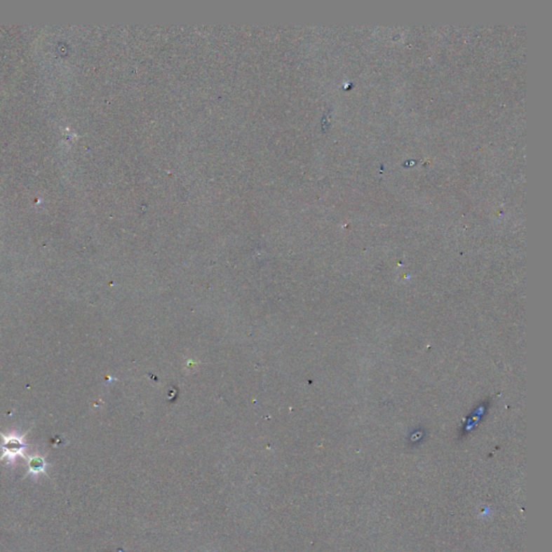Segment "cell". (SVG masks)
<instances>
[{"instance_id": "obj_1", "label": "cell", "mask_w": 552, "mask_h": 552, "mask_svg": "<svg viewBox=\"0 0 552 552\" xmlns=\"http://www.w3.org/2000/svg\"><path fill=\"white\" fill-rule=\"evenodd\" d=\"M29 431H31V429H29ZM28 431H26V433H24V435H18V433L5 435V433L0 431V436H1V438H3L4 440L3 445H0V449L3 450V455L0 457V461L7 459V463L11 464L14 463V461H15L18 457H22L23 459H26L24 451H25L28 445L24 443V438H25V436L27 435Z\"/></svg>"}, {"instance_id": "obj_2", "label": "cell", "mask_w": 552, "mask_h": 552, "mask_svg": "<svg viewBox=\"0 0 552 552\" xmlns=\"http://www.w3.org/2000/svg\"><path fill=\"white\" fill-rule=\"evenodd\" d=\"M25 459H27L28 462V473L33 476H38L39 473L47 475L46 473L47 463L43 457L40 455H34V457H26Z\"/></svg>"}]
</instances>
